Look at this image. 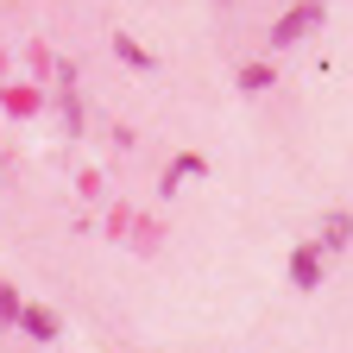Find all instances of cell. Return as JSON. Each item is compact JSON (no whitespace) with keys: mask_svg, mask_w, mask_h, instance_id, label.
<instances>
[{"mask_svg":"<svg viewBox=\"0 0 353 353\" xmlns=\"http://www.w3.org/2000/svg\"><path fill=\"white\" fill-rule=\"evenodd\" d=\"M290 284L296 290H316L322 284V246H296L290 252Z\"/></svg>","mask_w":353,"mask_h":353,"instance_id":"7a4b0ae2","label":"cell"},{"mask_svg":"<svg viewBox=\"0 0 353 353\" xmlns=\"http://www.w3.org/2000/svg\"><path fill=\"white\" fill-rule=\"evenodd\" d=\"M19 328H26V334H38V341H51V334H57V316H51V309L19 303Z\"/></svg>","mask_w":353,"mask_h":353,"instance_id":"3957f363","label":"cell"},{"mask_svg":"<svg viewBox=\"0 0 353 353\" xmlns=\"http://www.w3.org/2000/svg\"><path fill=\"white\" fill-rule=\"evenodd\" d=\"M0 322H19V296H13V284H0Z\"/></svg>","mask_w":353,"mask_h":353,"instance_id":"ba28073f","label":"cell"},{"mask_svg":"<svg viewBox=\"0 0 353 353\" xmlns=\"http://www.w3.org/2000/svg\"><path fill=\"white\" fill-rule=\"evenodd\" d=\"M202 170V158H176L170 170H164V190H176V183H183V176H196Z\"/></svg>","mask_w":353,"mask_h":353,"instance_id":"52a82bcc","label":"cell"},{"mask_svg":"<svg viewBox=\"0 0 353 353\" xmlns=\"http://www.w3.org/2000/svg\"><path fill=\"white\" fill-rule=\"evenodd\" d=\"M114 51H120V63H132V70H152V51H139V44H132L126 32L114 38Z\"/></svg>","mask_w":353,"mask_h":353,"instance_id":"5b68a950","label":"cell"},{"mask_svg":"<svg viewBox=\"0 0 353 353\" xmlns=\"http://www.w3.org/2000/svg\"><path fill=\"white\" fill-rule=\"evenodd\" d=\"M347 240H353V214H328L322 221V252H341Z\"/></svg>","mask_w":353,"mask_h":353,"instance_id":"277c9868","label":"cell"},{"mask_svg":"<svg viewBox=\"0 0 353 353\" xmlns=\"http://www.w3.org/2000/svg\"><path fill=\"white\" fill-rule=\"evenodd\" d=\"M316 26H322V7H316V0H309V7H296V13H284V19L272 26V44L284 51V44H296L303 32H316Z\"/></svg>","mask_w":353,"mask_h":353,"instance_id":"6da1fadb","label":"cell"},{"mask_svg":"<svg viewBox=\"0 0 353 353\" xmlns=\"http://www.w3.org/2000/svg\"><path fill=\"white\" fill-rule=\"evenodd\" d=\"M240 88L265 95V88H272V63H246V70H240Z\"/></svg>","mask_w":353,"mask_h":353,"instance_id":"8992f818","label":"cell"}]
</instances>
